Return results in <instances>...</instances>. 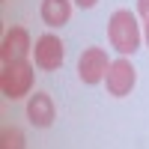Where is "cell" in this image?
Listing matches in <instances>:
<instances>
[{
  "mask_svg": "<svg viewBox=\"0 0 149 149\" xmlns=\"http://www.w3.org/2000/svg\"><path fill=\"white\" fill-rule=\"evenodd\" d=\"M107 39H110V45H113L122 57H128V54H134L140 48V24H137L131 9H116L113 15H110Z\"/></svg>",
  "mask_w": 149,
  "mask_h": 149,
  "instance_id": "1",
  "label": "cell"
},
{
  "mask_svg": "<svg viewBox=\"0 0 149 149\" xmlns=\"http://www.w3.org/2000/svg\"><path fill=\"white\" fill-rule=\"evenodd\" d=\"M33 86V66L27 60H18V63H6L0 72V90L9 102H18L30 93Z\"/></svg>",
  "mask_w": 149,
  "mask_h": 149,
  "instance_id": "2",
  "label": "cell"
},
{
  "mask_svg": "<svg viewBox=\"0 0 149 149\" xmlns=\"http://www.w3.org/2000/svg\"><path fill=\"white\" fill-rule=\"evenodd\" d=\"M134 84H137V72H134V66L128 63L125 57H119L110 63L107 74H104V86H107V93L113 95V98H122V95H128L134 90Z\"/></svg>",
  "mask_w": 149,
  "mask_h": 149,
  "instance_id": "3",
  "label": "cell"
},
{
  "mask_svg": "<svg viewBox=\"0 0 149 149\" xmlns=\"http://www.w3.org/2000/svg\"><path fill=\"white\" fill-rule=\"evenodd\" d=\"M33 57H36V66L42 72H57L63 66V57H66L60 36H54V33L39 36V39H36V48H33Z\"/></svg>",
  "mask_w": 149,
  "mask_h": 149,
  "instance_id": "4",
  "label": "cell"
},
{
  "mask_svg": "<svg viewBox=\"0 0 149 149\" xmlns=\"http://www.w3.org/2000/svg\"><path fill=\"white\" fill-rule=\"evenodd\" d=\"M110 63H107V54L102 51V48H86V51L78 57V78L84 84H98V81H104V74H107Z\"/></svg>",
  "mask_w": 149,
  "mask_h": 149,
  "instance_id": "5",
  "label": "cell"
},
{
  "mask_svg": "<svg viewBox=\"0 0 149 149\" xmlns=\"http://www.w3.org/2000/svg\"><path fill=\"white\" fill-rule=\"evenodd\" d=\"M33 51L30 45V33L24 27H9L3 36V45H0V60L6 63H18V60H27V54Z\"/></svg>",
  "mask_w": 149,
  "mask_h": 149,
  "instance_id": "6",
  "label": "cell"
},
{
  "mask_svg": "<svg viewBox=\"0 0 149 149\" xmlns=\"http://www.w3.org/2000/svg\"><path fill=\"white\" fill-rule=\"evenodd\" d=\"M27 119L33 122L36 128H48V125L57 119L54 98L48 95V93H36V95H30V102H27Z\"/></svg>",
  "mask_w": 149,
  "mask_h": 149,
  "instance_id": "7",
  "label": "cell"
},
{
  "mask_svg": "<svg viewBox=\"0 0 149 149\" xmlns=\"http://www.w3.org/2000/svg\"><path fill=\"white\" fill-rule=\"evenodd\" d=\"M39 15L48 27H63L72 18V0H42Z\"/></svg>",
  "mask_w": 149,
  "mask_h": 149,
  "instance_id": "8",
  "label": "cell"
},
{
  "mask_svg": "<svg viewBox=\"0 0 149 149\" xmlns=\"http://www.w3.org/2000/svg\"><path fill=\"white\" fill-rule=\"evenodd\" d=\"M24 146H27V140H24L21 128H15V125L3 128V134H0V149H24Z\"/></svg>",
  "mask_w": 149,
  "mask_h": 149,
  "instance_id": "9",
  "label": "cell"
},
{
  "mask_svg": "<svg viewBox=\"0 0 149 149\" xmlns=\"http://www.w3.org/2000/svg\"><path fill=\"white\" fill-rule=\"evenodd\" d=\"M137 12L140 15H149V0H137Z\"/></svg>",
  "mask_w": 149,
  "mask_h": 149,
  "instance_id": "10",
  "label": "cell"
},
{
  "mask_svg": "<svg viewBox=\"0 0 149 149\" xmlns=\"http://www.w3.org/2000/svg\"><path fill=\"white\" fill-rule=\"evenodd\" d=\"M74 3H78V6H81V9H93V6H95V3H98V0H74Z\"/></svg>",
  "mask_w": 149,
  "mask_h": 149,
  "instance_id": "11",
  "label": "cell"
},
{
  "mask_svg": "<svg viewBox=\"0 0 149 149\" xmlns=\"http://www.w3.org/2000/svg\"><path fill=\"white\" fill-rule=\"evenodd\" d=\"M143 39H146V45H149V15H143Z\"/></svg>",
  "mask_w": 149,
  "mask_h": 149,
  "instance_id": "12",
  "label": "cell"
}]
</instances>
